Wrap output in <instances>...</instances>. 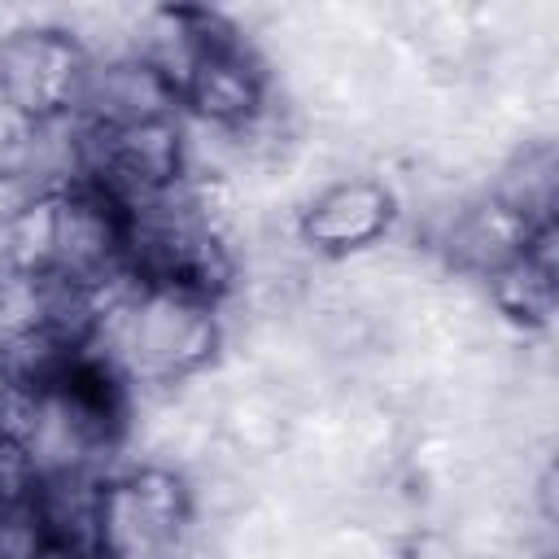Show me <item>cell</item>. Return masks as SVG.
Returning a JSON list of instances; mask_svg holds the SVG:
<instances>
[{"label": "cell", "instance_id": "1", "mask_svg": "<svg viewBox=\"0 0 559 559\" xmlns=\"http://www.w3.org/2000/svg\"><path fill=\"white\" fill-rule=\"evenodd\" d=\"M92 345H100L96 358H105L127 380L175 384L197 376L214 358L218 314L205 297L131 284L105 310Z\"/></svg>", "mask_w": 559, "mask_h": 559}, {"label": "cell", "instance_id": "2", "mask_svg": "<svg viewBox=\"0 0 559 559\" xmlns=\"http://www.w3.org/2000/svg\"><path fill=\"white\" fill-rule=\"evenodd\" d=\"M192 489L175 467H135L100 485L96 559H192Z\"/></svg>", "mask_w": 559, "mask_h": 559}, {"label": "cell", "instance_id": "3", "mask_svg": "<svg viewBox=\"0 0 559 559\" xmlns=\"http://www.w3.org/2000/svg\"><path fill=\"white\" fill-rule=\"evenodd\" d=\"M87 66L92 61L70 31L52 22L13 26L0 35V100H9L31 122L74 114Z\"/></svg>", "mask_w": 559, "mask_h": 559}, {"label": "cell", "instance_id": "4", "mask_svg": "<svg viewBox=\"0 0 559 559\" xmlns=\"http://www.w3.org/2000/svg\"><path fill=\"white\" fill-rule=\"evenodd\" d=\"M266 70L253 57V48L245 44V35L231 26L223 31L192 66V74L179 87V100L205 122V127H223L236 131L245 127L253 114H262L266 105Z\"/></svg>", "mask_w": 559, "mask_h": 559}, {"label": "cell", "instance_id": "5", "mask_svg": "<svg viewBox=\"0 0 559 559\" xmlns=\"http://www.w3.org/2000/svg\"><path fill=\"white\" fill-rule=\"evenodd\" d=\"M393 227V192L380 179L345 175L314 192V201L297 214V236L314 253H354L376 245Z\"/></svg>", "mask_w": 559, "mask_h": 559}, {"label": "cell", "instance_id": "6", "mask_svg": "<svg viewBox=\"0 0 559 559\" xmlns=\"http://www.w3.org/2000/svg\"><path fill=\"white\" fill-rule=\"evenodd\" d=\"M179 92L140 57H105L87 66V83L79 96V118L87 127H135L153 118H175Z\"/></svg>", "mask_w": 559, "mask_h": 559}, {"label": "cell", "instance_id": "7", "mask_svg": "<svg viewBox=\"0 0 559 559\" xmlns=\"http://www.w3.org/2000/svg\"><path fill=\"white\" fill-rule=\"evenodd\" d=\"M528 236H533V227L520 214H511L507 205H498L493 197H485V201L459 205V214L441 227L437 245H441V253L459 271L493 275L502 262H511L515 253L528 249Z\"/></svg>", "mask_w": 559, "mask_h": 559}, {"label": "cell", "instance_id": "8", "mask_svg": "<svg viewBox=\"0 0 559 559\" xmlns=\"http://www.w3.org/2000/svg\"><path fill=\"white\" fill-rule=\"evenodd\" d=\"M550 240H555V223L533 227L528 249L515 253L511 262H502L493 275H485L489 301L502 314L533 323V328L550 323V314H555V249H550Z\"/></svg>", "mask_w": 559, "mask_h": 559}, {"label": "cell", "instance_id": "9", "mask_svg": "<svg viewBox=\"0 0 559 559\" xmlns=\"http://www.w3.org/2000/svg\"><path fill=\"white\" fill-rule=\"evenodd\" d=\"M555 188H559V157L546 140H537L507 157L489 197L511 214H520L528 227H546L555 223Z\"/></svg>", "mask_w": 559, "mask_h": 559}]
</instances>
